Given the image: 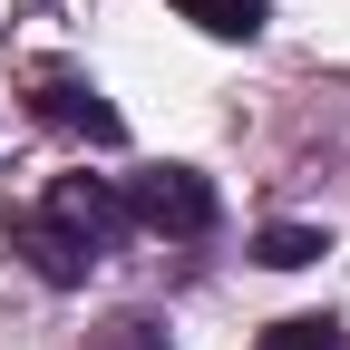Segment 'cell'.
<instances>
[{"label":"cell","mask_w":350,"mask_h":350,"mask_svg":"<svg viewBox=\"0 0 350 350\" xmlns=\"http://www.w3.org/2000/svg\"><path fill=\"white\" fill-rule=\"evenodd\" d=\"M195 29H214V39H253L262 29V0H175Z\"/></svg>","instance_id":"4"},{"label":"cell","mask_w":350,"mask_h":350,"mask_svg":"<svg viewBox=\"0 0 350 350\" xmlns=\"http://www.w3.org/2000/svg\"><path fill=\"white\" fill-rule=\"evenodd\" d=\"M117 234H126V195H107L98 175H59V185L10 224V243L39 262V282H88L117 253Z\"/></svg>","instance_id":"1"},{"label":"cell","mask_w":350,"mask_h":350,"mask_svg":"<svg viewBox=\"0 0 350 350\" xmlns=\"http://www.w3.org/2000/svg\"><path fill=\"white\" fill-rule=\"evenodd\" d=\"M253 253L273 262V273H301V262H321V234H312V224H273V234L253 243Z\"/></svg>","instance_id":"5"},{"label":"cell","mask_w":350,"mask_h":350,"mask_svg":"<svg viewBox=\"0 0 350 350\" xmlns=\"http://www.w3.org/2000/svg\"><path fill=\"white\" fill-rule=\"evenodd\" d=\"M39 117H49V126H68V137H98V146H117V137H126V117H117L88 78H68V68H49V78H39Z\"/></svg>","instance_id":"3"},{"label":"cell","mask_w":350,"mask_h":350,"mask_svg":"<svg viewBox=\"0 0 350 350\" xmlns=\"http://www.w3.org/2000/svg\"><path fill=\"white\" fill-rule=\"evenodd\" d=\"M126 224H156L175 243H195V234H214V185L195 165H156V175H137V195H126Z\"/></svg>","instance_id":"2"},{"label":"cell","mask_w":350,"mask_h":350,"mask_svg":"<svg viewBox=\"0 0 350 350\" xmlns=\"http://www.w3.org/2000/svg\"><path fill=\"white\" fill-rule=\"evenodd\" d=\"M88 350H175L156 321H137V312H117V321H98V331H88Z\"/></svg>","instance_id":"6"},{"label":"cell","mask_w":350,"mask_h":350,"mask_svg":"<svg viewBox=\"0 0 350 350\" xmlns=\"http://www.w3.org/2000/svg\"><path fill=\"white\" fill-rule=\"evenodd\" d=\"M253 350H340V331L331 321H312V312H301V321H273V331H262Z\"/></svg>","instance_id":"7"}]
</instances>
